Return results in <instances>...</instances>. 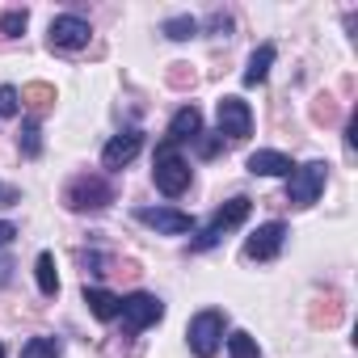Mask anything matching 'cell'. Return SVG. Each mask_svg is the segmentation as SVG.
<instances>
[{"mask_svg": "<svg viewBox=\"0 0 358 358\" xmlns=\"http://www.w3.org/2000/svg\"><path fill=\"white\" fill-rule=\"evenodd\" d=\"M152 177H156V190L177 199V194H186L190 190V164L182 160V152H177V143H160L156 148V160H152Z\"/></svg>", "mask_w": 358, "mask_h": 358, "instance_id": "6da1fadb", "label": "cell"}, {"mask_svg": "<svg viewBox=\"0 0 358 358\" xmlns=\"http://www.w3.org/2000/svg\"><path fill=\"white\" fill-rule=\"evenodd\" d=\"M64 203H68V211H106L110 203H114V186L106 182L101 173H80V177H72L68 182V190H64Z\"/></svg>", "mask_w": 358, "mask_h": 358, "instance_id": "7a4b0ae2", "label": "cell"}, {"mask_svg": "<svg viewBox=\"0 0 358 358\" xmlns=\"http://www.w3.org/2000/svg\"><path fill=\"white\" fill-rule=\"evenodd\" d=\"M249 207H253L249 199H228V203L211 215V224H207V228H199V236L190 241V249H194V253L215 249V245L224 241V232H232V228H241V224L249 220Z\"/></svg>", "mask_w": 358, "mask_h": 358, "instance_id": "3957f363", "label": "cell"}, {"mask_svg": "<svg viewBox=\"0 0 358 358\" xmlns=\"http://www.w3.org/2000/svg\"><path fill=\"white\" fill-rule=\"evenodd\" d=\"M324 182H329V164L324 160H308V164L291 169V177H287V203L291 207H312L320 199Z\"/></svg>", "mask_w": 358, "mask_h": 358, "instance_id": "277c9868", "label": "cell"}, {"mask_svg": "<svg viewBox=\"0 0 358 358\" xmlns=\"http://www.w3.org/2000/svg\"><path fill=\"white\" fill-rule=\"evenodd\" d=\"M186 337H190V350H194L199 358H215L220 345H224V312H220V308L199 312V316L190 320Z\"/></svg>", "mask_w": 358, "mask_h": 358, "instance_id": "5b68a950", "label": "cell"}, {"mask_svg": "<svg viewBox=\"0 0 358 358\" xmlns=\"http://www.w3.org/2000/svg\"><path fill=\"white\" fill-rule=\"evenodd\" d=\"M118 316H122V329L127 333H143V329H152L164 316V303L156 295H148V291H135V295L122 299V312Z\"/></svg>", "mask_w": 358, "mask_h": 358, "instance_id": "8992f818", "label": "cell"}, {"mask_svg": "<svg viewBox=\"0 0 358 358\" xmlns=\"http://www.w3.org/2000/svg\"><path fill=\"white\" fill-rule=\"evenodd\" d=\"M47 38H51L55 51H85L89 38H93V30H89L85 17H76V13H59V17H51Z\"/></svg>", "mask_w": 358, "mask_h": 358, "instance_id": "52a82bcc", "label": "cell"}, {"mask_svg": "<svg viewBox=\"0 0 358 358\" xmlns=\"http://www.w3.org/2000/svg\"><path fill=\"white\" fill-rule=\"evenodd\" d=\"M215 114H220V135H228V139H236V143L253 135V110H249V101H241V97H220Z\"/></svg>", "mask_w": 358, "mask_h": 358, "instance_id": "ba28073f", "label": "cell"}, {"mask_svg": "<svg viewBox=\"0 0 358 358\" xmlns=\"http://www.w3.org/2000/svg\"><path fill=\"white\" fill-rule=\"evenodd\" d=\"M282 245H287V224L270 220V224H262V228L245 241V257H249V262H274V257L282 253Z\"/></svg>", "mask_w": 358, "mask_h": 358, "instance_id": "9c48e42d", "label": "cell"}, {"mask_svg": "<svg viewBox=\"0 0 358 358\" xmlns=\"http://www.w3.org/2000/svg\"><path fill=\"white\" fill-rule=\"evenodd\" d=\"M135 220L148 224V228H156V232H164V236H186V232H194V220L186 211H173V207H139Z\"/></svg>", "mask_w": 358, "mask_h": 358, "instance_id": "30bf717a", "label": "cell"}, {"mask_svg": "<svg viewBox=\"0 0 358 358\" xmlns=\"http://www.w3.org/2000/svg\"><path fill=\"white\" fill-rule=\"evenodd\" d=\"M139 148H143V131L131 127V131L114 135V139L101 148V164H106V169H122V164H131V160L139 156Z\"/></svg>", "mask_w": 358, "mask_h": 358, "instance_id": "8fae6325", "label": "cell"}, {"mask_svg": "<svg viewBox=\"0 0 358 358\" xmlns=\"http://www.w3.org/2000/svg\"><path fill=\"white\" fill-rule=\"evenodd\" d=\"M199 131H203V110L199 106H182L173 114V122H169V143H186V139H199Z\"/></svg>", "mask_w": 358, "mask_h": 358, "instance_id": "7c38bea8", "label": "cell"}, {"mask_svg": "<svg viewBox=\"0 0 358 358\" xmlns=\"http://www.w3.org/2000/svg\"><path fill=\"white\" fill-rule=\"evenodd\" d=\"M291 169H295L291 156H282L274 148H262L249 156V173H262V177H291Z\"/></svg>", "mask_w": 358, "mask_h": 358, "instance_id": "4fadbf2b", "label": "cell"}, {"mask_svg": "<svg viewBox=\"0 0 358 358\" xmlns=\"http://www.w3.org/2000/svg\"><path fill=\"white\" fill-rule=\"evenodd\" d=\"M85 303H89V312H93L101 324L118 320V312H122V299H118L114 291H106V287H85Z\"/></svg>", "mask_w": 358, "mask_h": 358, "instance_id": "5bb4252c", "label": "cell"}, {"mask_svg": "<svg viewBox=\"0 0 358 358\" xmlns=\"http://www.w3.org/2000/svg\"><path fill=\"white\" fill-rule=\"evenodd\" d=\"M274 43H262L253 55H249V68H245V85H262L266 76H270V68H274Z\"/></svg>", "mask_w": 358, "mask_h": 358, "instance_id": "9a60e30c", "label": "cell"}, {"mask_svg": "<svg viewBox=\"0 0 358 358\" xmlns=\"http://www.w3.org/2000/svg\"><path fill=\"white\" fill-rule=\"evenodd\" d=\"M17 97H22V106H30L34 114H43V110H51V106H55V89H51V85H43V80L26 85Z\"/></svg>", "mask_w": 358, "mask_h": 358, "instance_id": "2e32d148", "label": "cell"}, {"mask_svg": "<svg viewBox=\"0 0 358 358\" xmlns=\"http://www.w3.org/2000/svg\"><path fill=\"white\" fill-rule=\"evenodd\" d=\"M34 278H38V291L51 299V295H59V274H55V257L51 253H38V262H34Z\"/></svg>", "mask_w": 358, "mask_h": 358, "instance_id": "e0dca14e", "label": "cell"}, {"mask_svg": "<svg viewBox=\"0 0 358 358\" xmlns=\"http://www.w3.org/2000/svg\"><path fill=\"white\" fill-rule=\"evenodd\" d=\"M228 341V358H262V350H257V337H249L245 329H236L232 337H224Z\"/></svg>", "mask_w": 358, "mask_h": 358, "instance_id": "ac0fdd59", "label": "cell"}, {"mask_svg": "<svg viewBox=\"0 0 358 358\" xmlns=\"http://www.w3.org/2000/svg\"><path fill=\"white\" fill-rule=\"evenodd\" d=\"M160 34L173 38V43H186V38L199 34V22H194V17H169V22L160 26Z\"/></svg>", "mask_w": 358, "mask_h": 358, "instance_id": "d6986e66", "label": "cell"}, {"mask_svg": "<svg viewBox=\"0 0 358 358\" xmlns=\"http://www.w3.org/2000/svg\"><path fill=\"white\" fill-rule=\"evenodd\" d=\"M22 358H59V337H30L22 345Z\"/></svg>", "mask_w": 358, "mask_h": 358, "instance_id": "ffe728a7", "label": "cell"}, {"mask_svg": "<svg viewBox=\"0 0 358 358\" xmlns=\"http://www.w3.org/2000/svg\"><path fill=\"white\" fill-rule=\"evenodd\" d=\"M26 22H30L26 9H9L5 17H0V34H5V38H22L26 34Z\"/></svg>", "mask_w": 358, "mask_h": 358, "instance_id": "44dd1931", "label": "cell"}, {"mask_svg": "<svg viewBox=\"0 0 358 358\" xmlns=\"http://www.w3.org/2000/svg\"><path fill=\"white\" fill-rule=\"evenodd\" d=\"M22 152H26L30 160L43 152V131H38V122H34V118H26V122H22Z\"/></svg>", "mask_w": 358, "mask_h": 358, "instance_id": "7402d4cb", "label": "cell"}, {"mask_svg": "<svg viewBox=\"0 0 358 358\" xmlns=\"http://www.w3.org/2000/svg\"><path fill=\"white\" fill-rule=\"evenodd\" d=\"M194 148H199V156H203V160H211V156H220V148H224V135H220V131H199Z\"/></svg>", "mask_w": 358, "mask_h": 358, "instance_id": "603a6c76", "label": "cell"}, {"mask_svg": "<svg viewBox=\"0 0 358 358\" xmlns=\"http://www.w3.org/2000/svg\"><path fill=\"white\" fill-rule=\"evenodd\" d=\"M22 110V97H17V89L13 85H0V118H13Z\"/></svg>", "mask_w": 358, "mask_h": 358, "instance_id": "cb8c5ba5", "label": "cell"}, {"mask_svg": "<svg viewBox=\"0 0 358 358\" xmlns=\"http://www.w3.org/2000/svg\"><path fill=\"white\" fill-rule=\"evenodd\" d=\"M207 30H211V34H232V17H228V13H211V17H207Z\"/></svg>", "mask_w": 358, "mask_h": 358, "instance_id": "d4e9b609", "label": "cell"}, {"mask_svg": "<svg viewBox=\"0 0 358 358\" xmlns=\"http://www.w3.org/2000/svg\"><path fill=\"white\" fill-rule=\"evenodd\" d=\"M177 72H169V80L177 85V89H186V85H194V72H186V64H173Z\"/></svg>", "mask_w": 358, "mask_h": 358, "instance_id": "484cf974", "label": "cell"}, {"mask_svg": "<svg viewBox=\"0 0 358 358\" xmlns=\"http://www.w3.org/2000/svg\"><path fill=\"white\" fill-rule=\"evenodd\" d=\"M85 270H93V274H106V257L93 249V253H85Z\"/></svg>", "mask_w": 358, "mask_h": 358, "instance_id": "4316f807", "label": "cell"}, {"mask_svg": "<svg viewBox=\"0 0 358 358\" xmlns=\"http://www.w3.org/2000/svg\"><path fill=\"white\" fill-rule=\"evenodd\" d=\"M13 241H17V228L9 220H0V245H13Z\"/></svg>", "mask_w": 358, "mask_h": 358, "instance_id": "83f0119b", "label": "cell"}, {"mask_svg": "<svg viewBox=\"0 0 358 358\" xmlns=\"http://www.w3.org/2000/svg\"><path fill=\"white\" fill-rule=\"evenodd\" d=\"M354 143H358V118H350V127H345V148L354 152Z\"/></svg>", "mask_w": 358, "mask_h": 358, "instance_id": "f1b7e54d", "label": "cell"}, {"mask_svg": "<svg viewBox=\"0 0 358 358\" xmlns=\"http://www.w3.org/2000/svg\"><path fill=\"white\" fill-rule=\"evenodd\" d=\"M0 199H5V203H13V199H17V190H5V186H0Z\"/></svg>", "mask_w": 358, "mask_h": 358, "instance_id": "f546056e", "label": "cell"}, {"mask_svg": "<svg viewBox=\"0 0 358 358\" xmlns=\"http://www.w3.org/2000/svg\"><path fill=\"white\" fill-rule=\"evenodd\" d=\"M0 358H5V345H0Z\"/></svg>", "mask_w": 358, "mask_h": 358, "instance_id": "4dcf8cb0", "label": "cell"}]
</instances>
